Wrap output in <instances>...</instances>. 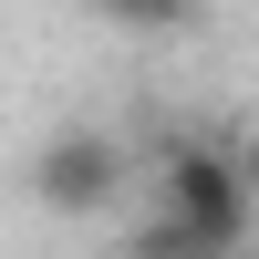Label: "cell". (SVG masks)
Instances as JSON below:
<instances>
[{"label": "cell", "mask_w": 259, "mask_h": 259, "mask_svg": "<svg viewBox=\"0 0 259 259\" xmlns=\"http://www.w3.org/2000/svg\"><path fill=\"white\" fill-rule=\"evenodd\" d=\"M94 21H114V31H197L207 0H83Z\"/></svg>", "instance_id": "obj_3"}, {"label": "cell", "mask_w": 259, "mask_h": 259, "mask_svg": "<svg viewBox=\"0 0 259 259\" xmlns=\"http://www.w3.org/2000/svg\"><path fill=\"white\" fill-rule=\"evenodd\" d=\"M124 259H207V249L187 239V228L166 218V207H145V218H135V239H124Z\"/></svg>", "instance_id": "obj_4"}, {"label": "cell", "mask_w": 259, "mask_h": 259, "mask_svg": "<svg viewBox=\"0 0 259 259\" xmlns=\"http://www.w3.org/2000/svg\"><path fill=\"white\" fill-rule=\"evenodd\" d=\"M145 207H166V218H177L207 259H249L259 187L239 177V156H228V145H166V166H156V187H145Z\"/></svg>", "instance_id": "obj_1"}, {"label": "cell", "mask_w": 259, "mask_h": 259, "mask_svg": "<svg viewBox=\"0 0 259 259\" xmlns=\"http://www.w3.org/2000/svg\"><path fill=\"white\" fill-rule=\"evenodd\" d=\"M239 177L259 187V124H249V135H239Z\"/></svg>", "instance_id": "obj_5"}, {"label": "cell", "mask_w": 259, "mask_h": 259, "mask_svg": "<svg viewBox=\"0 0 259 259\" xmlns=\"http://www.w3.org/2000/svg\"><path fill=\"white\" fill-rule=\"evenodd\" d=\"M31 197L52 207V218H104V207L124 197V145L104 135V124H52L31 156Z\"/></svg>", "instance_id": "obj_2"}]
</instances>
